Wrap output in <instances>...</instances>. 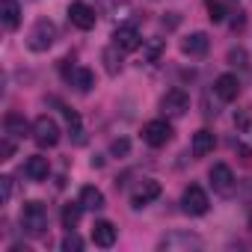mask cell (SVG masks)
<instances>
[{
  "mask_svg": "<svg viewBox=\"0 0 252 252\" xmlns=\"http://www.w3.org/2000/svg\"><path fill=\"white\" fill-rule=\"evenodd\" d=\"M21 228L30 237H42L48 231V208L42 202H27L21 208Z\"/></svg>",
  "mask_w": 252,
  "mask_h": 252,
  "instance_id": "6da1fadb",
  "label": "cell"
},
{
  "mask_svg": "<svg viewBox=\"0 0 252 252\" xmlns=\"http://www.w3.org/2000/svg\"><path fill=\"white\" fill-rule=\"evenodd\" d=\"M54 42H57V27H54V21H48V18H39V21L33 24V30L27 33V48H30L33 54H45Z\"/></svg>",
  "mask_w": 252,
  "mask_h": 252,
  "instance_id": "7a4b0ae2",
  "label": "cell"
},
{
  "mask_svg": "<svg viewBox=\"0 0 252 252\" xmlns=\"http://www.w3.org/2000/svg\"><path fill=\"white\" fill-rule=\"evenodd\" d=\"M158 249L160 252H190V249H202V237L193 234V231H169L158 240Z\"/></svg>",
  "mask_w": 252,
  "mask_h": 252,
  "instance_id": "3957f363",
  "label": "cell"
},
{
  "mask_svg": "<svg viewBox=\"0 0 252 252\" xmlns=\"http://www.w3.org/2000/svg\"><path fill=\"white\" fill-rule=\"evenodd\" d=\"M33 140H36V146H42V149H54V146L60 143V125H57L51 116H39V119L33 122Z\"/></svg>",
  "mask_w": 252,
  "mask_h": 252,
  "instance_id": "277c9868",
  "label": "cell"
},
{
  "mask_svg": "<svg viewBox=\"0 0 252 252\" xmlns=\"http://www.w3.org/2000/svg\"><path fill=\"white\" fill-rule=\"evenodd\" d=\"M143 140H146V146H152V149L166 146V143L172 140V125H169L166 119H152V122H146Z\"/></svg>",
  "mask_w": 252,
  "mask_h": 252,
  "instance_id": "5b68a950",
  "label": "cell"
},
{
  "mask_svg": "<svg viewBox=\"0 0 252 252\" xmlns=\"http://www.w3.org/2000/svg\"><path fill=\"white\" fill-rule=\"evenodd\" d=\"M181 208H184V214H190V217H202V214H208V208H211L208 193H205L199 184H190V187L184 190V196H181Z\"/></svg>",
  "mask_w": 252,
  "mask_h": 252,
  "instance_id": "8992f818",
  "label": "cell"
},
{
  "mask_svg": "<svg viewBox=\"0 0 252 252\" xmlns=\"http://www.w3.org/2000/svg\"><path fill=\"white\" fill-rule=\"evenodd\" d=\"M208 178H211V187H214V193H220V196H231L234 193V172H231V166H225V163H214L211 166V172H208Z\"/></svg>",
  "mask_w": 252,
  "mask_h": 252,
  "instance_id": "52a82bcc",
  "label": "cell"
},
{
  "mask_svg": "<svg viewBox=\"0 0 252 252\" xmlns=\"http://www.w3.org/2000/svg\"><path fill=\"white\" fill-rule=\"evenodd\" d=\"M160 110H163L166 116L178 119V116H184V113L190 110V95H187L184 89H169V92L160 98Z\"/></svg>",
  "mask_w": 252,
  "mask_h": 252,
  "instance_id": "ba28073f",
  "label": "cell"
},
{
  "mask_svg": "<svg viewBox=\"0 0 252 252\" xmlns=\"http://www.w3.org/2000/svg\"><path fill=\"white\" fill-rule=\"evenodd\" d=\"M68 21H71V27H77V30H92L95 21H98V15H95V9H92L89 3L74 0V3L68 6Z\"/></svg>",
  "mask_w": 252,
  "mask_h": 252,
  "instance_id": "9c48e42d",
  "label": "cell"
},
{
  "mask_svg": "<svg viewBox=\"0 0 252 252\" xmlns=\"http://www.w3.org/2000/svg\"><path fill=\"white\" fill-rule=\"evenodd\" d=\"M113 45L122 48V51H137V48L143 45V36H140L137 27L125 24V27H116V33H113Z\"/></svg>",
  "mask_w": 252,
  "mask_h": 252,
  "instance_id": "30bf717a",
  "label": "cell"
},
{
  "mask_svg": "<svg viewBox=\"0 0 252 252\" xmlns=\"http://www.w3.org/2000/svg\"><path fill=\"white\" fill-rule=\"evenodd\" d=\"M214 92H217V98L220 101H234L237 95H240V80H237V74H220L217 80H214Z\"/></svg>",
  "mask_w": 252,
  "mask_h": 252,
  "instance_id": "8fae6325",
  "label": "cell"
},
{
  "mask_svg": "<svg viewBox=\"0 0 252 252\" xmlns=\"http://www.w3.org/2000/svg\"><path fill=\"white\" fill-rule=\"evenodd\" d=\"M116 237H119V231H116V225H113L110 220H98V222L92 225V243H95V246L110 249V246L116 243Z\"/></svg>",
  "mask_w": 252,
  "mask_h": 252,
  "instance_id": "7c38bea8",
  "label": "cell"
},
{
  "mask_svg": "<svg viewBox=\"0 0 252 252\" xmlns=\"http://www.w3.org/2000/svg\"><path fill=\"white\" fill-rule=\"evenodd\" d=\"M160 196V184L158 181H152V178H146L137 190H134V196H131V205L134 208H146L149 202H155Z\"/></svg>",
  "mask_w": 252,
  "mask_h": 252,
  "instance_id": "4fadbf2b",
  "label": "cell"
},
{
  "mask_svg": "<svg viewBox=\"0 0 252 252\" xmlns=\"http://www.w3.org/2000/svg\"><path fill=\"white\" fill-rule=\"evenodd\" d=\"M65 80H68L71 86H77L80 92H89V89L95 86V74H92L89 68H83V65H71V68H65Z\"/></svg>",
  "mask_w": 252,
  "mask_h": 252,
  "instance_id": "5bb4252c",
  "label": "cell"
},
{
  "mask_svg": "<svg viewBox=\"0 0 252 252\" xmlns=\"http://www.w3.org/2000/svg\"><path fill=\"white\" fill-rule=\"evenodd\" d=\"M0 24H3L6 30H18V24H21L18 0H0Z\"/></svg>",
  "mask_w": 252,
  "mask_h": 252,
  "instance_id": "9a60e30c",
  "label": "cell"
},
{
  "mask_svg": "<svg viewBox=\"0 0 252 252\" xmlns=\"http://www.w3.org/2000/svg\"><path fill=\"white\" fill-rule=\"evenodd\" d=\"M217 149V137H214V131H196L193 134V143H190V152L196 155V158H205V155H211Z\"/></svg>",
  "mask_w": 252,
  "mask_h": 252,
  "instance_id": "2e32d148",
  "label": "cell"
},
{
  "mask_svg": "<svg viewBox=\"0 0 252 252\" xmlns=\"http://www.w3.org/2000/svg\"><path fill=\"white\" fill-rule=\"evenodd\" d=\"M208 48H211L208 33H190V36L181 42V51H184L187 57H205V54H208Z\"/></svg>",
  "mask_w": 252,
  "mask_h": 252,
  "instance_id": "e0dca14e",
  "label": "cell"
},
{
  "mask_svg": "<svg viewBox=\"0 0 252 252\" xmlns=\"http://www.w3.org/2000/svg\"><path fill=\"white\" fill-rule=\"evenodd\" d=\"M48 172H51V166H48V158H42V155H36V158H30V160L24 163V175H27L30 181H45Z\"/></svg>",
  "mask_w": 252,
  "mask_h": 252,
  "instance_id": "ac0fdd59",
  "label": "cell"
},
{
  "mask_svg": "<svg viewBox=\"0 0 252 252\" xmlns=\"http://www.w3.org/2000/svg\"><path fill=\"white\" fill-rule=\"evenodd\" d=\"M3 131H6L9 137H24V134L30 131V125H27V119H24V116L9 113V116L3 119Z\"/></svg>",
  "mask_w": 252,
  "mask_h": 252,
  "instance_id": "d6986e66",
  "label": "cell"
},
{
  "mask_svg": "<svg viewBox=\"0 0 252 252\" xmlns=\"http://www.w3.org/2000/svg\"><path fill=\"white\" fill-rule=\"evenodd\" d=\"M80 205H83L86 211H101V208H104V193H101L98 187H83V190H80Z\"/></svg>",
  "mask_w": 252,
  "mask_h": 252,
  "instance_id": "ffe728a7",
  "label": "cell"
},
{
  "mask_svg": "<svg viewBox=\"0 0 252 252\" xmlns=\"http://www.w3.org/2000/svg\"><path fill=\"white\" fill-rule=\"evenodd\" d=\"M65 122H68V131H71V140L74 146H83L86 143V131H83V122L74 110H65Z\"/></svg>",
  "mask_w": 252,
  "mask_h": 252,
  "instance_id": "44dd1931",
  "label": "cell"
},
{
  "mask_svg": "<svg viewBox=\"0 0 252 252\" xmlns=\"http://www.w3.org/2000/svg\"><path fill=\"white\" fill-rule=\"evenodd\" d=\"M101 60H104L107 74H119V71H122V48H116V45H113V48H107Z\"/></svg>",
  "mask_w": 252,
  "mask_h": 252,
  "instance_id": "7402d4cb",
  "label": "cell"
},
{
  "mask_svg": "<svg viewBox=\"0 0 252 252\" xmlns=\"http://www.w3.org/2000/svg\"><path fill=\"white\" fill-rule=\"evenodd\" d=\"M83 211H86V208H83L80 202H77V205H65V208H63V225H65L68 231H71V228H77V222H80V214H83Z\"/></svg>",
  "mask_w": 252,
  "mask_h": 252,
  "instance_id": "603a6c76",
  "label": "cell"
},
{
  "mask_svg": "<svg viewBox=\"0 0 252 252\" xmlns=\"http://www.w3.org/2000/svg\"><path fill=\"white\" fill-rule=\"evenodd\" d=\"M225 15H228V9H225V3L222 0H208V18L211 21H225Z\"/></svg>",
  "mask_w": 252,
  "mask_h": 252,
  "instance_id": "cb8c5ba5",
  "label": "cell"
},
{
  "mask_svg": "<svg viewBox=\"0 0 252 252\" xmlns=\"http://www.w3.org/2000/svg\"><path fill=\"white\" fill-rule=\"evenodd\" d=\"M60 246H63V252H80V249H83V240H80V237L74 234V228H71V231L63 237V243H60Z\"/></svg>",
  "mask_w": 252,
  "mask_h": 252,
  "instance_id": "d4e9b609",
  "label": "cell"
},
{
  "mask_svg": "<svg viewBox=\"0 0 252 252\" xmlns=\"http://www.w3.org/2000/svg\"><path fill=\"white\" fill-rule=\"evenodd\" d=\"M246 63H249V57H246L243 48H231V51H228V65H234V68H246Z\"/></svg>",
  "mask_w": 252,
  "mask_h": 252,
  "instance_id": "484cf974",
  "label": "cell"
},
{
  "mask_svg": "<svg viewBox=\"0 0 252 252\" xmlns=\"http://www.w3.org/2000/svg\"><path fill=\"white\" fill-rule=\"evenodd\" d=\"M131 152V143H128V137H119V140H113V146H110V155L113 158H125Z\"/></svg>",
  "mask_w": 252,
  "mask_h": 252,
  "instance_id": "4316f807",
  "label": "cell"
},
{
  "mask_svg": "<svg viewBox=\"0 0 252 252\" xmlns=\"http://www.w3.org/2000/svg\"><path fill=\"white\" fill-rule=\"evenodd\" d=\"M160 51H163V42H160V39H152V42L143 45V57H146V60H158Z\"/></svg>",
  "mask_w": 252,
  "mask_h": 252,
  "instance_id": "83f0119b",
  "label": "cell"
},
{
  "mask_svg": "<svg viewBox=\"0 0 252 252\" xmlns=\"http://www.w3.org/2000/svg\"><path fill=\"white\" fill-rule=\"evenodd\" d=\"M0 155H3V160H9V158L15 155V143H12V137H9V134L3 137V143H0Z\"/></svg>",
  "mask_w": 252,
  "mask_h": 252,
  "instance_id": "f1b7e54d",
  "label": "cell"
},
{
  "mask_svg": "<svg viewBox=\"0 0 252 252\" xmlns=\"http://www.w3.org/2000/svg\"><path fill=\"white\" fill-rule=\"evenodd\" d=\"M0 187H3V202H9L12 193H15V181H12L9 175H3V178H0Z\"/></svg>",
  "mask_w": 252,
  "mask_h": 252,
  "instance_id": "f546056e",
  "label": "cell"
},
{
  "mask_svg": "<svg viewBox=\"0 0 252 252\" xmlns=\"http://www.w3.org/2000/svg\"><path fill=\"white\" fill-rule=\"evenodd\" d=\"M243 24H246V12H237V18L231 21V30H243Z\"/></svg>",
  "mask_w": 252,
  "mask_h": 252,
  "instance_id": "4dcf8cb0",
  "label": "cell"
},
{
  "mask_svg": "<svg viewBox=\"0 0 252 252\" xmlns=\"http://www.w3.org/2000/svg\"><path fill=\"white\" fill-rule=\"evenodd\" d=\"M101 3H104V6H113V3H116V0H101Z\"/></svg>",
  "mask_w": 252,
  "mask_h": 252,
  "instance_id": "1f68e13d",
  "label": "cell"
}]
</instances>
